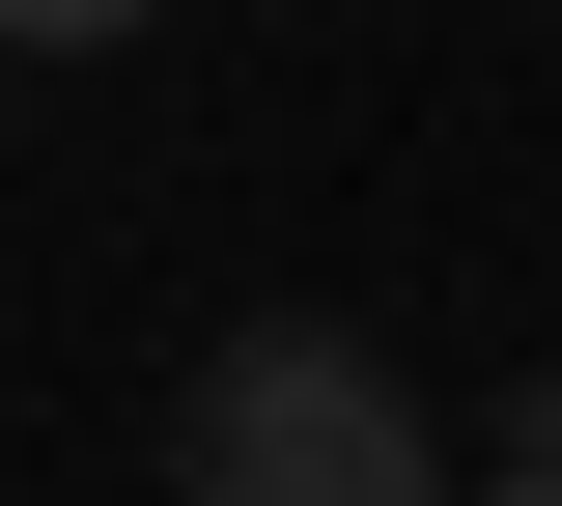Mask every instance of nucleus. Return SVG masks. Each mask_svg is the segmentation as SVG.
I'll list each match as a JSON object with an SVG mask.
<instances>
[{
  "label": "nucleus",
  "instance_id": "1",
  "mask_svg": "<svg viewBox=\"0 0 562 506\" xmlns=\"http://www.w3.org/2000/svg\"><path fill=\"white\" fill-rule=\"evenodd\" d=\"M169 506H450V450H422V394L338 310H254V338L169 394Z\"/></svg>",
  "mask_w": 562,
  "mask_h": 506
},
{
  "label": "nucleus",
  "instance_id": "2",
  "mask_svg": "<svg viewBox=\"0 0 562 506\" xmlns=\"http://www.w3.org/2000/svg\"><path fill=\"white\" fill-rule=\"evenodd\" d=\"M113 29H140V0H0V57H113Z\"/></svg>",
  "mask_w": 562,
  "mask_h": 506
},
{
  "label": "nucleus",
  "instance_id": "3",
  "mask_svg": "<svg viewBox=\"0 0 562 506\" xmlns=\"http://www.w3.org/2000/svg\"><path fill=\"white\" fill-rule=\"evenodd\" d=\"M479 506H562V450H506V479H479Z\"/></svg>",
  "mask_w": 562,
  "mask_h": 506
}]
</instances>
